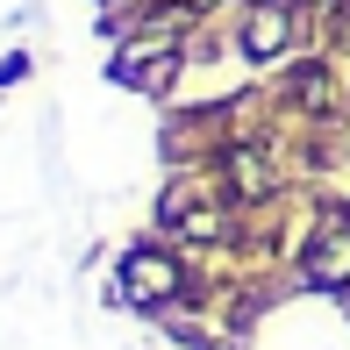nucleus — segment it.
<instances>
[{"label": "nucleus", "instance_id": "1", "mask_svg": "<svg viewBox=\"0 0 350 350\" xmlns=\"http://www.w3.org/2000/svg\"><path fill=\"white\" fill-rule=\"evenodd\" d=\"M293 43H300V0H265V8H243V29H236L243 65H279Z\"/></svg>", "mask_w": 350, "mask_h": 350}, {"label": "nucleus", "instance_id": "2", "mask_svg": "<svg viewBox=\"0 0 350 350\" xmlns=\"http://www.w3.org/2000/svg\"><path fill=\"white\" fill-rule=\"evenodd\" d=\"M179 286H186V279H179V265H172L165 250L143 243V250H129V258H122V300H136V308H165Z\"/></svg>", "mask_w": 350, "mask_h": 350}, {"label": "nucleus", "instance_id": "3", "mask_svg": "<svg viewBox=\"0 0 350 350\" xmlns=\"http://www.w3.org/2000/svg\"><path fill=\"white\" fill-rule=\"evenodd\" d=\"M179 65H186V57L172 51V43H129V51H122L107 72H115V86H136V93H165L172 79H179Z\"/></svg>", "mask_w": 350, "mask_h": 350}, {"label": "nucleus", "instance_id": "4", "mask_svg": "<svg viewBox=\"0 0 350 350\" xmlns=\"http://www.w3.org/2000/svg\"><path fill=\"white\" fill-rule=\"evenodd\" d=\"M300 279L322 286V293L350 286V221H329V229H314V243L300 250Z\"/></svg>", "mask_w": 350, "mask_h": 350}, {"label": "nucleus", "instance_id": "5", "mask_svg": "<svg viewBox=\"0 0 350 350\" xmlns=\"http://www.w3.org/2000/svg\"><path fill=\"white\" fill-rule=\"evenodd\" d=\"M229 186L243 200H258V193H272V165H265L258 150H229Z\"/></svg>", "mask_w": 350, "mask_h": 350}, {"label": "nucleus", "instance_id": "6", "mask_svg": "<svg viewBox=\"0 0 350 350\" xmlns=\"http://www.w3.org/2000/svg\"><path fill=\"white\" fill-rule=\"evenodd\" d=\"M243 8H265V0H243Z\"/></svg>", "mask_w": 350, "mask_h": 350}]
</instances>
